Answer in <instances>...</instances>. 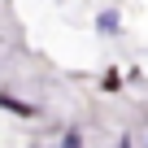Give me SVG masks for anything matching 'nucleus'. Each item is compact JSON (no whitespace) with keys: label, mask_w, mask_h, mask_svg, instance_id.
Wrapping results in <instances>:
<instances>
[]
</instances>
